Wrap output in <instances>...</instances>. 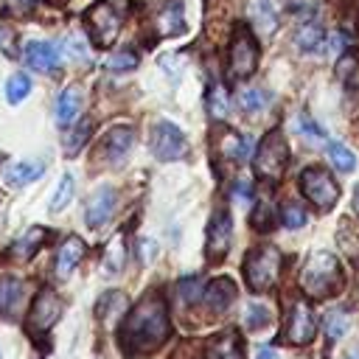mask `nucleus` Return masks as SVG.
Masks as SVG:
<instances>
[{"label":"nucleus","instance_id":"f257e3e1","mask_svg":"<svg viewBox=\"0 0 359 359\" xmlns=\"http://www.w3.org/2000/svg\"><path fill=\"white\" fill-rule=\"evenodd\" d=\"M171 334L168 311L160 294H146L121 325V345L126 351H154Z\"/></svg>","mask_w":359,"mask_h":359},{"label":"nucleus","instance_id":"f03ea898","mask_svg":"<svg viewBox=\"0 0 359 359\" xmlns=\"http://www.w3.org/2000/svg\"><path fill=\"white\" fill-rule=\"evenodd\" d=\"M300 289L309 294V297H331L342 289V269H339V261L331 255V252H314L303 272H300Z\"/></svg>","mask_w":359,"mask_h":359},{"label":"nucleus","instance_id":"7ed1b4c3","mask_svg":"<svg viewBox=\"0 0 359 359\" xmlns=\"http://www.w3.org/2000/svg\"><path fill=\"white\" fill-rule=\"evenodd\" d=\"M129 14V0H98L87 8V28L98 48H109Z\"/></svg>","mask_w":359,"mask_h":359},{"label":"nucleus","instance_id":"20e7f679","mask_svg":"<svg viewBox=\"0 0 359 359\" xmlns=\"http://www.w3.org/2000/svg\"><path fill=\"white\" fill-rule=\"evenodd\" d=\"M278 275H280V252H278V247L261 244V247L250 250V255L244 261V278H247L252 292L272 289Z\"/></svg>","mask_w":359,"mask_h":359},{"label":"nucleus","instance_id":"39448f33","mask_svg":"<svg viewBox=\"0 0 359 359\" xmlns=\"http://www.w3.org/2000/svg\"><path fill=\"white\" fill-rule=\"evenodd\" d=\"M286 160H289V149H286L280 129L266 132L255 151V174L264 180H278L286 168Z\"/></svg>","mask_w":359,"mask_h":359},{"label":"nucleus","instance_id":"423d86ee","mask_svg":"<svg viewBox=\"0 0 359 359\" xmlns=\"http://www.w3.org/2000/svg\"><path fill=\"white\" fill-rule=\"evenodd\" d=\"M255 67H258V42L250 31L238 28L227 50V73L230 79H247L255 73Z\"/></svg>","mask_w":359,"mask_h":359},{"label":"nucleus","instance_id":"0eeeda50","mask_svg":"<svg viewBox=\"0 0 359 359\" xmlns=\"http://www.w3.org/2000/svg\"><path fill=\"white\" fill-rule=\"evenodd\" d=\"M300 188L306 194L309 202H314L320 210H328L334 208V202L339 199V188L334 182V177L320 168V165H309L303 174H300Z\"/></svg>","mask_w":359,"mask_h":359},{"label":"nucleus","instance_id":"6e6552de","mask_svg":"<svg viewBox=\"0 0 359 359\" xmlns=\"http://www.w3.org/2000/svg\"><path fill=\"white\" fill-rule=\"evenodd\" d=\"M62 314V297L53 292V289H39L34 303H31V311H28V320H25V328L28 334L34 337H42Z\"/></svg>","mask_w":359,"mask_h":359},{"label":"nucleus","instance_id":"1a4fd4ad","mask_svg":"<svg viewBox=\"0 0 359 359\" xmlns=\"http://www.w3.org/2000/svg\"><path fill=\"white\" fill-rule=\"evenodd\" d=\"M317 331V317L306 300H294L286 317V342L292 345H309Z\"/></svg>","mask_w":359,"mask_h":359},{"label":"nucleus","instance_id":"9d476101","mask_svg":"<svg viewBox=\"0 0 359 359\" xmlns=\"http://www.w3.org/2000/svg\"><path fill=\"white\" fill-rule=\"evenodd\" d=\"M151 151H154L157 160H177V157H182L188 151V140L174 123L160 121L151 129Z\"/></svg>","mask_w":359,"mask_h":359},{"label":"nucleus","instance_id":"9b49d317","mask_svg":"<svg viewBox=\"0 0 359 359\" xmlns=\"http://www.w3.org/2000/svg\"><path fill=\"white\" fill-rule=\"evenodd\" d=\"M230 241H233V219L227 210H216L210 216V224H208V244H205V252H208V261L216 264L224 258V252L230 250Z\"/></svg>","mask_w":359,"mask_h":359},{"label":"nucleus","instance_id":"f8f14e48","mask_svg":"<svg viewBox=\"0 0 359 359\" xmlns=\"http://www.w3.org/2000/svg\"><path fill=\"white\" fill-rule=\"evenodd\" d=\"M22 59L31 70H39V73H56L59 65H62V56L56 50L53 42H45V39H34L22 48Z\"/></svg>","mask_w":359,"mask_h":359},{"label":"nucleus","instance_id":"ddd939ff","mask_svg":"<svg viewBox=\"0 0 359 359\" xmlns=\"http://www.w3.org/2000/svg\"><path fill=\"white\" fill-rule=\"evenodd\" d=\"M132 146H135V129H129V126H115V129H109V132L104 135V140H101V154H104L109 163H121V160L129 154Z\"/></svg>","mask_w":359,"mask_h":359},{"label":"nucleus","instance_id":"4468645a","mask_svg":"<svg viewBox=\"0 0 359 359\" xmlns=\"http://www.w3.org/2000/svg\"><path fill=\"white\" fill-rule=\"evenodd\" d=\"M236 294H238V289H236V283L230 278H213L205 286V294L202 297H205V303H208V309L213 314H222V311L230 309V303L236 300Z\"/></svg>","mask_w":359,"mask_h":359},{"label":"nucleus","instance_id":"2eb2a0df","mask_svg":"<svg viewBox=\"0 0 359 359\" xmlns=\"http://www.w3.org/2000/svg\"><path fill=\"white\" fill-rule=\"evenodd\" d=\"M84 241L79 236H67L56 250V278H67L84 258Z\"/></svg>","mask_w":359,"mask_h":359},{"label":"nucleus","instance_id":"dca6fc26","mask_svg":"<svg viewBox=\"0 0 359 359\" xmlns=\"http://www.w3.org/2000/svg\"><path fill=\"white\" fill-rule=\"evenodd\" d=\"M115 210V191L112 188H101L90 202H87V213H84V222L90 227H101L104 222H109Z\"/></svg>","mask_w":359,"mask_h":359},{"label":"nucleus","instance_id":"f3484780","mask_svg":"<svg viewBox=\"0 0 359 359\" xmlns=\"http://www.w3.org/2000/svg\"><path fill=\"white\" fill-rule=\"evenodd\" d=\"M81 104H84L81 87L70 84L67 90H62V93H59V101H56V123H59V126H70V123L79 118Z\"/></svg>","mask_w":359,"mask_h":359},{"label":"nucleus","instance_id":"a211bd4d","mask_svg":"<svg viewBox=\"0 0 359 359\" xmlns=\"http://www.w3.org/2000/svg\"><path fill=\"white\" fill-rule=\"evenodd\" d=\"M42 171H45V163H39V160H22V163H11V165L3 171V177H6L8 185L22 188V185L39 180Z\"/></svg>","mask_w":359,"mask_h":359},{"label":"nucleus","instance_id":"6ab92c4d","mask_svg":"<svg viewBox=\"0 0 359 359\" xmlns=\"http://www.w3.org/2000/svg\"><path fill=\"white\" fill-rule=\"evenodd\" d=\"M294 42H297V48H300V50H306V53L320 50V48H323V42H325V28H323V22H320L317 17L306 20V22L297 28Z\"/></svg>","mask_w":359,"mask_h":359},{"label":"nucleus","instance_id":"aec40b11","mask_svg":"<svg viewBox=\"0 0 359 359\" xmlns=\"http://www.w3.org/2000/svg\"><path fill=\"white\" fill-rule=\"evenodd\" d=\"M210 359H244V348H241V337L230 328L224 334H219L210 342Z\"/></svg>","mask_w":359,"mask_h":359},{"label":"nucleus","instance_id":"412c9836","mask_svg":"<svg viewBox=\"0 0 359 359\" xmlns=\"http://www.w3.org/2000/svg\"><path fill=\"white\" fill-rule=\"evenodd\" d=\"M157 28H160L165 36H174V34H180V31L185 28V22H182V3H180V0H171V3L160 11Z\"/></svg>","mask_w":359,"mask_h":359},{"label":"nucleus","instance_id":"4be33fe9","mask_svg":"<svg viewBox=\"0 0 359 359\" xmlns=\"http://www.w3.org/2000/svg\"><path fill=\"white\" fill-rule=\"evenodd\" d=\"M90 132H93L90 118H81L79 123H70V126H67V135H65V151H67L70 157H76V154L84 149Z\"/></svg>","mask_w":359,"mask_h":359},{"label":"nucleus","instance_id":"5701e85b","mask_svg":"<svg viewBox=\"0 0 359 359\" xmlns=\"http://www.w3.org/2000/svg\"><path fill=\"white\" fill-rule=\"evenodd\" d=\"M121 311H126V294H123V292L104 294L101 303H98V309H95V314H98V320H101L104 325L115 323V314H121Z\"/></svg>","mask_w":359,"mask_h":359},{"label":"nucleus","instance_id":"b1692460","mask_svg":"<svg viewBox=\"0 0 359 359\" xmlns=\"http://www.w3.org/2000/svg\"><path fill=\"white\" fill-rule=\"evenodd\" d=\"M22 303V283L20 280H0V311L3 314H14Z\"/></svg>","mask_w":359,"mask_h":359},{"label":"nucleus","instance_id":"393cba45","mask_svg":"<svg viewBox=\"0 0 359 359\" xmlns=\"http://www.w3.org/2000/svg\"><path fill=\"white\" fill-rule=\"evenodd\" d=\"M238 107L244 112H261L269 107V93L261 90V87H247L238 93Z\"/></svg>","mask_w":359,"mask_h":359},{"label":"nucleus","instance_id":"a878e982","mask_svg":"<svg viewBox=\"0 0 359 359\" xmlns=\"http://www.w3.org/2000/svg\"><path fill=\"white\" fill-rule=\"evenodd\" d=\"M328 157H331L334 168H339V171H353L356 168V154L345 143H339V140L328 143Z\"/></svg>","mask_w":359,"mask_h":359},{"label":"nucleus","instance_id":"bb28decb","mask_svg":"<svg viewBox=\"0 0 359 359\" xmlns=\"http://www.w3.org/2000/svg\"><path fill=\"white\" fill-rule=\"evenodd\" d=\"M73 185H76L73 177H70V174H62L59 185H56V191H53V196H50V202H48V210H50V213L67 208V202L73 199Z\"/></svg>","mask_w":359,"mask_h":359},{"label":"nucleus","instance_id":"cd10ccee","mask_svg":"<svg viewBox=\"0 0 359 359\" xmlns=\"http://www.w3.org/2000/svg\"><path fill=\"white\" fill-rule=\"evenodd\" d=\"M227 109H230V104H227V90L222 87V84H213L210 90H208V112H210V118H224L227 115Z\"/></svg>","mask_w":359,"mask_h":359},{"label":"nucleus","instance_id":"c85d7f7f","mask_svg":"<svg viewBox=\"0 0 359 359\" xmlns=\"http://www.w3.org/2000/svg\"><path fill=\"white\" fill-rule=\"evenodd\" d=\"M222 151H224V157H230V160H244L247 154H250V143L241 137V135H236V132H227L224 135V140H222Z\"/></svg>","mask_w":359,"mask_h":359},{"label":"nucleus","instance_id":"c756f323","mask_svg":"<svg viewBox=\"0 0 359 359\" xmlns=\"http://www.w3.org/2000/svg\"><path fill=\"white\" fill-rule=\"evenodd\" d=\"M31 93V79L25 73H14L8 81H6V98L11 104H20L25 95Z\"/></svg>","mask_w":359,"mask_h":359},{"label":"nucleus","instance_id":"7c9ffc66","mask_svg":"<svg viewBox=\"0 0 359 359\" xmlns=\"http://www.w3.org/2000/svg\"><path fill=\"white\" fill-rule=\"evenodd\" d=\"M306 208L300 205V202H286L283 208H280V222L289 227V230H297V227H303L306 224Z\"/></svg>","mask_w":359,"mask_h":359},{"label":"nucleus","instance_id":"2f4dec72","mask_svg":"<svg viewBox=\"0 0 359 359\" xmlns=\"http://www.w3.org/2000/svg\"><path fill=\"white\" fill-rule=\"evenodd\" d=\"M269 320H272V314H269V309L264 303H250L244 309V323L250 328H264V325H269Z\"/></svg>","mask_w":359,"mask_h":359},{"label":"nucleus","instance_id":"473e14b6","mask_svg":"<svg viewBox=\"0 0 359 359\" xmlns=\"http://www.w3.org/2000/svg\"><path fill=\"white\" fill-rule=\"evenodd\" d=\"M39 241H42V230H39V227H34V230H28V233L14 244V252H17L20 258H31V255H34V250L39 247Z\"/></svg>","mask_w":359,"mask_h":359},{"label":"nucleus","instance_id":"72a5a7b5","mask_svg":"<svg viewBox=\"0 0 359 359\" xmlns=\"http://www.w3.org/2000/svg\"><path fill=\"white\" fill-rule=\"evenodd\" d=\"M137 65V53L135 50H118V53H112L109 59H107V67L109 70H115V73H123V70H132Z\"/></svg>","mask_w":359,"mask_h":359},{"label":"nucleus","instance_id":"f704fd0d","mask_svg":"<svg viewBox=\"0 0 359 359\" xmlns=\"http://www.w3.org/2000/svg\"><path fill=\"white\" fill-rule=\"evenodd\" d=\"M121 266H123V238H118V241H115V250L109 247L107 261H104V272H107V275H112V272H121Z\"/></svg>","mask_w":359,"mask_h":359},{"label":"nucleus","instance_id":"c9c22d12","mask_svg":"<svg viewBox=\"0 0 359 359\" xmlns=\"http://www.w3.org/2000/svg\"><path fill=\"white\" fill-rule=\"evenodd\" d=\"M272 224H275L272 208H269V202H261V205L252 210V227H258V230H269Z\"/></svg>","mask_w":359,"mask_h":359},{"label":"nucleus","instance_id":"e433bc0d","mask_svg":"<svg viewBox=\"0 0 359 359\" xmlns=\"http://www.w3.org/2000/svg\"><path fill=\"white\" fill-rule=\"evenodd\" d=\"M345 325H348V317L342 311H331L325 317V334H328V339H337L345 331Z\"/></svg>","mask_w":359,"mask_h":359},{"label":"nucleus","instance_id":"4c0bfd02","mask_svg":"<svg viewBox=\"0 0 359 359\" xmlns=\"http://www.w3.org/2000/svg\"><path fill=\"white\" fill-rule=\"evenodd\" d=\"M34 3L36 0H3L6 11H11V14H31L34 11Z\"/></svg>","mask_w":359,"mask_h":359},{"label":"nucleus","instance_id":"58836bf2","mask_svg":"<svg viewBox=\"0 0 359 359\" xmlns=\"http://www.w3.org/2000/svg\"><path fill=\"white\" fill-rule=\"evenodd\" d=\"M297 129H300V135H306V137H325V132H323L311 118H300Z\"/></svg>","mask_w":359,"mask_h":359},{"label":"nucleus","instance_id":"ea45409f","mask_svg":"<svg viewBox=\"0 0 359 359\" xmlns=\"http://www.w3.org/2000/svg\"><path fill=\"white\" fill-rule=\"evenodd\" d=\"M65 45H70L73 48V53H76V59H87V45H84V39L81 36H70V39H65Z\"/></svg>","mask_w":359,"mask_h":359},{"label":"nucleus","instance_id":"a19ab883","mask_svg":"<svg viewBox=\"0 0 359 359\" xmlns=\"http://www.w3.org/2000/svg\"><path fill=\"white\" fill-rule=\"evenodd\" d=\"M0 48H3L8 56H14V34H11L6 25H0Z\"/></svg>","mask_w":359,"mask_h":359},{"label":"nucleus","instance_id":"79ce46f5","mask_svg":"<svg viewBox=\"0 0 359 359\" xmlns=\"http://www.w3.org/2000/svg\"><path fill=\"white\" fill-rule=\"evenodd\" d=\"M236 191H238V196H241V199H250V194H252V191H250V182H238V185H236Z\"/></svg>","mask_w":359,"mask_h":359},{"label":"nucleus","instance_id":"37998d69","mask_svg":"<svg viewBox=\"0 0 359 359\" xmlns=\"http://www.w3.org/2000/svg\"><path fill=\"white\" fill-rule=\"evenodd\" d=\"M258 359H280V356H278V353H275L272 348H264V351L258 353Z\"/></svg>","mask_w":359,"mask_h":359},{"label":"nucleus","instance_id":"c03bdc74","mask_svg":"<svg viewBox=\"0 0 359 359\" xmlns=\"http://www.w3.org/2000/svg\"><path fill=\"white\" fill-rule=\"evenodd\" d=\"M353 210L359 213V185H356V194H353Z\"/></svg>","mask_w":359,"mask_h":359},{"label":"nucleus","instance_id":"a18cd8bd","mask_svg":"<svg viewBox=\"0 0 359 359\" xmlns=\"http://www.w3.org/2000/svg\"><path fill=\"white\" fill-rule=\"evenodd\" d=\"M48 3H53V6H62V3H67V0H48Z\"/></svg>","mask_w":359,"mask_h":359}]
</instances>
